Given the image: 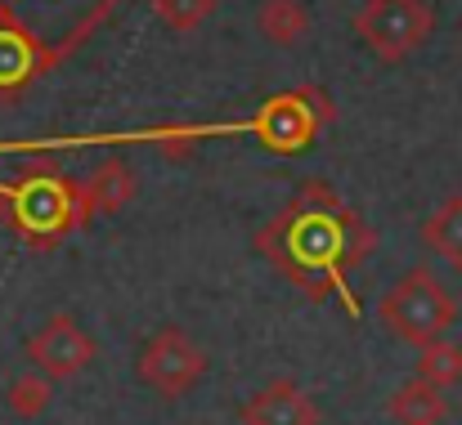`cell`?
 Returning a JSON list of instances; mask_svg holds the SVG:
<instances>
[{
	"instance_id": "1",
	"label": "cell",
	"mask_w": 462,
	"mask_h": 425,
	"mask_svg": "<svg viewBox=\"0 0 462 425\" xmlns=\"http://www.w3.org/2000/svg\"><path fill=\"white\" fill-rule=\"evenodd\" d=\"M373 242L377 238L364 224V215L350 211L328 184L314 179H306L297 197L256 233V251L279 274H288L310 300H323L328 291L341 295L350 313H359V304L346 286V274L368 260Z\"/></svg>"
},
{
	"instance_id": "2",
	"label": "cell",
	"mask_w": 462,
	"mask_h": 425,
	"mask_svg": "<svg viewBox=\"0 0 462 425\" xmlns=\"http://www.w3.org/2000/svg\"><path fill=\"white\" fill-rule=\"evenodd\" d=\"M332 122V99L319 86H297L288 95L265 99L252 117L243 122H207V126H144V131H108V135H59V140H9L0 143V157H45L59 148H90V143H157L166 157H184V143L193 140H229V135H252L270 152H301L319 140V131Z\"/></svg>"
},
{
	"instance_id": "3",
	"label": "cell",
	"mask_w": 462,
	"mask_h": 425,
	"mask_svg": "<svg viewBox=\"0 0 462 425\" xmlns=\"http://www.w3.org/2000/svg\"><path fill=\"white\" fill-rule=\"evenodd\" d=\"M0 215L23 242H32L41 251L54 247L59 238L86 229L77 179H68L50 161H36L14 184H0Z\"/></svg>"
},
{
	"instance_id": "4",
	"label": "cell",
	"mask_w": 462,
	"mask_h": 425,
	"mask_svg": "<svg viewBox=\"0 0 462 425\" xmlns=\"http://www.w3.org/2000/svg\"><path fill=\"white\" fill-rule=\"evenodd\" d=\"M122 0H0V27L32 36L54 63L68 59Z\"/></svg>"
},
{
	"instance_id": "5",
	"label": "cell",
	"mask_w": 462,
	"mask_h": 425,
	"mask_svg": "<svg viewBox=\"0 0 462 425\" xmlns=\"http://www.w3.org/2000/svg\"><path fill=\"white\" fill-rule=\"evenodd\" d=\"M382 327H391L400 340L409 345H427L449 336V327L458 322V304L454 295L440 286V278L431 269H409L400 283L391 286L377 304Z\"/></svg>"
},
{
	"instance_id": "6",
	"label": "cell",
	"mask_w": 462,
	"mask_h": 425,
	"mask_svg": "<svg viewBox=\"0 0 462 425\" xmlns=\"http://www.w3.org/2000/svg\"><path fill=\"white\" fill-rule=\"evenodd\" d=\"M355 32L377 59L400 63L436 32V9L427 0H368L355 14Z\"/></svg>"
},
{
	"instance_id": "7",
	"label": "cell",
	"mask_w": 462,
	"mask_h": 425,
	"mask_svg": "<svg viewBox=\"0 0 462 425\" xmlns=\"http://www.w3.org/2000/svg\"><path fill=\"white\" fill-rule=\"evenodd\" d=\"M140 381L157 390L162 399H184L202 372H207V354L193 345V336L184 327H162L149 336V345L140 349V363H135Z\"/></svg>"
},
{
	"instance_id": "8",
	"label": "cell",
	"mask_w": 462,
	"mask_h": 425,
	"mask_svg": "<svg viewBox=\"0 0 462 425\" xmlns=\"http://www.w3.org/2000/svg\"><path fill=\"white\" fill-rule=\"evenodd\" d=\"M27 363L50 381H72L95 363V340L72 313H54L27 336Z\"/></svg>"
},
{
	"instance_id": "9",
	"label": "cell",
	"mask_w": 462,
	"mask_h": 425,
	"mask_svg": "<svg viewBox=\"0 0 462 425\" xmlns=\"http://www.w3.org/2000/svg\"><path fill=\"white\" fill-rule=\"evenodd\" d=\"M243 425H319V408L297 381H270L265 390H256L243 412Z\"/></svg>"
},
{
	"instance_id": "10",
	"label": "cell",
	"mask_w": 462,
	"mask_h": 425,
	"mask_svg": "<svg viewBox=\"0 0 462 425\" xmlns=\"http://www.w3.org/2000/svg\"><path fill=\"white\" fill-rule=\"evenodd\" d=\"M77 188H81V211H86V224H90L95 215H117V211H126L131 197L140 193V179H135V170H131L122 157H108V161H99Z\"/></svg>"
},
{
	"instance_id": "11",
	"label": "cell",
	"mask_w": 462,
	"mask_h": 425,
	"mask_svg": "<svg viewBox=\"0 0 462 425\" xmlns=\"http://www.w3.org/2000/svg\"><path fill=\"white\" fill-rule=\"evenodd\" d=\"M54 68V59L23 32L14 27H0V99H14L23 95L36 77H45Z\"/></svg>"
},
{
	"instance_id": "12",
	"label": "cell",
	"mask_w": 462,
	"mask_h": 425,
	"mask_svg": "<svg viewBox=\"0 0 462 425\" xmlns=\"http://www.w3.org/2000/svg\"><path fill=\"white\" fill-rule=\"evenodd\" d=\"M386 412L400 425H440L449 417V399H445V390H436V385H427V381L413 376V381H404L386 399Z\"/></svg>"
},
{
	"instance_id": "13",
	"label": "cell",
	"mask_w": 462,
	"mask_h": 425,
	"mask_svg": "<svg viewBox=\"0 0 462 425\" xmlns=\"http://www.w3.org/2000/svg\"><path fill=\"white\" fill-rule=\"evenodd\" d=\"M422 242L436 260H445L449 269H462V193L445 197L431 211V220L422 224Z\"/></svg>"
},
{
	"instance_id": "14",
	"label": "cell",
	"mask_w": 462,
	"mask_h": 425,
	"mask_svg": "<svg viewBox=\"0 0 462 425\" xmlns=\"http://www.w3.org/2000/svg\"><path fill=\"white\" fill-rule=\"evenodd\" d=\"M256 27H261V36L270 45H283L288 50V45H297L310 32V9L301 0H265L256 9Z\"/></svg>"
},
{
	"instance_id": "15",
	"label": "cell",
	"mask_w": 462,
	"mask_h": 425,
	"mask_svg": "<svg viewBox=\"0 0 462 425\" xmlns=\"http://www.w3.org/2000/svg\"><path fill=\"white\" fill-rule=\"evenodd\" d=\"M413 376L418 381H427V385H436V390H449V385H458L462 381V345L454 340H427V345H418V363H413Z\"/></svg>"
},
{
	"instance_id": "16",
	"label": "cell",
	"mask_w": 462,
	"mask_h": 425,
	"mask_svg": "<svg viewBox=\"0 0 462 425\" xmlns=\"http://www.w3.org/2000/svg\"><path fill=\"white\" fill-rule=\"evenodd\" d=\"M5 403H9V412H14V417L36 421V417L54 403V381H50V376H41V372H23V376H14V381H9Z\"/></svg>"
},
{
	"instance_id": "17",
	"label": "cell",
	"mask_w": 462,
	"mask_h": 425,
	"mask_svg": "<svg viewBox=\"0 0 462 425\" xmlns=\"http://www.w3.org/2000/svg\"><path fill=\"white\" fill-rule=\"evenodd\" d=\"M153 9L171 32H193L216 14V0H153Z\"/></svg>"
}]
</instances>
